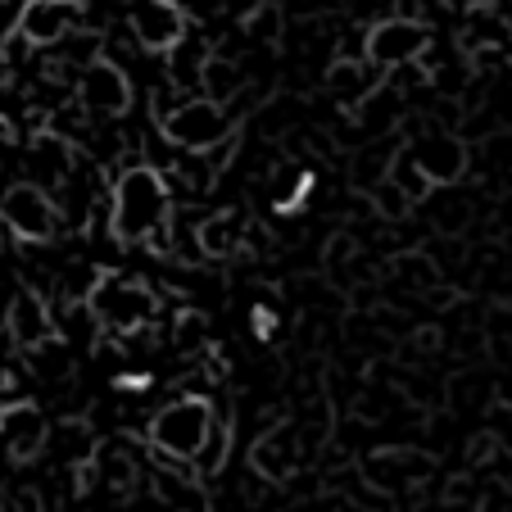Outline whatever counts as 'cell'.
Segmentation results:
<instances>
[{
  "label": "cell",
  "instance_id": "19",
  "mask_svg": "<svg viewBox=\"0 0 512 512\" xmlns=\"http://www.w3.org/2000/svg\"><path fill=\"white\" fill-rule=\"evenodd\" d=\"M309 191H313V173L286 164L277 173V182H272V209H277V213H295L304 200H309Z\"/></svg>",
  "mask_w": 512,
  "mask_h": 512
},
{
  "label": "cell",
  "instance_id": "22",
  "mask_svg": "<svg viewBox=\"0 0 512 512\" xmlns=\"http://www.w3.org/2000/svg\"><path fill=\"white\" fill-rule=\"evenodd\" d=\"M96 467H100V472H105V481H109V485H118V490H127V485H132V476H136L132 458H127V454H118V449H114V454H109V449H105V454L96 458Z\"/></svg>",
  "mask_w": 512,
  "mask_h": 512
},
{
  "label": "cell",
  "instance_id": "11",
  "mask_svg": "<svg viewBox=\"0 0 512 512\" xmlns=\"http://www.w3.org/2000/svg\"><path fill=\"white\" fill-rule=\"evenodd\" d=\"M413 168L426 186H454L467 173V145L449 132H426L413 141Z\"/></svg>",
  "mask_w": 512,
  "mask_h": 512
},
{
  "label": "cell",
  "instance_id": "26",
  "mask_svg": "<svg viewBox=\"0 0 512 512\" xmlns=\"http://www.w3.org/2000/svg\"><path fill=\"white\" fill-rule=\"evenodd\" d=\"M114 386L118 390H145V386H150V377H145V372H136V377H118Z\"/></svg>",
  "mask_w": 512,
  "mask_h": 512
},
{
  "label": "cell",
  "instance_id": "1",
  "mask_svg": "<svg viewBox=\"0 0 512 512\" xmlns=\"http://www.w3.org/2000/svg\"><path fill=\"white\" fill-rule=\"evenodd\" d=\"M168 213H173V186L159 168L132 164L114 182V241L118 245H141L164 236Z\"/></svg>",
  "mask_w": 512,
  "mask_h": 512
},
{
  "label": "cell",
  "instance_id": "9",
  "mask_svg": "<svg viewBox=\"0 0 512 512\" xmlns=\"http://www.w3.org/2000/svg\"><path fill=\"white\" fill-rule=\"evenodd\" d=\"M82 14H87L82 0H28V5L19 10V19H14V37L46 50V46L64 41L68 32L78 28Z\"/></svg>",
  "mask_w": 512,
  "mask_h": 512
},
{
  "label": "cell",
  "instance_id": "17",
  "mask_svg": "<svg viewBox=\"0 0 512 512\" xmlns=\"http://www.w3.org/2000/svg\"><path fill=\"white\" fill-rule=\"evenodd\" d=\"M200 476H177V472H168V467H155V472H150V485H155V494L164 503H177V508H186V503H191V508H204V503H209V494L200 490Z\"/></svg>",
  "mask_w": 512,
  "mask_h": 512
},
{
  "label": "cell",
  "instance_id": "21",
  "mask_svg": "<svg viewBox=\"0 0 512 512\" xmlns=\"http://www.w3.org/2000/svg\"><path fill=\"white\" fill-rule=\"evenodd\" d=\"M19 114H28L19 87H14L10 78H0V136H14V118Z\"/></svg>",
  "mask_w": 512,
  "mask_h": 512
},
{
  "label": "cell",
  "instance_id": "3",
  "mask_svg": "<svg viewBox=\"0 0 512 512\" xmlns=\"http://www.w3.org/2000/svg\"><path fill=\"white\" fill-rule=\"evenodd\" d=\"M87 309L105 331L132 336V331L150 327L159 318V295L136 277H114V272H96L87 290Z\"/></svg>",
  "mask_w": 512,
  "mask_h": 512
},
{
  "label": "cell",
  "instance_id": "24",
  "mask_svg": "<svg viewBox=\"0 0 512 512\" xmlns=\"http://www.w3.org/2000/svg\"><path fill=\"white\" fill-rule=\"evenodd\" d=\"M250 322H254V336H259V340H272V336H277V313H272L268 304H263V309H254Z\"/></svg>",
  "mask_w": 512,
  "mask_h": 512
},
{
  "label": "cell",
  "instance_id": "8",
  "mask_svg": "<svg viewBox=\"0 0 512 512\" xmlns=\"http://www.w3.org/2000/svg\"><path fill=\"white\" fill-rule=\"evenodd\" d=\"M431 50V28L417 19H381L377 28L368 32V59L377 68H404V64H417L426 59Z\"/></svg>",
  "mask_w": 512,
  "mask_h": 512
},
{
  "label": "cell",
  "instance_id": "27",
  "mask_svg": "<svg viewBox=\"0 0 512 512\" xmlns=\"http://www.w3.org/2000/svg\"><path fill=\"white\" fill-rule=\"evenodd\" d=\"M0 503H5V494H0Z\"/></svg>",
  "mask_w": 512,
  "mask_h": 512
},
{
  "label": "cell",
  "instance_id": "18",
  "mask_svg": "<svg viewBox=\"0 0 512 512\" xmlns=\"http://www.w3.org/2000/svg\"><path fill=\"white\" fill-rule=\"evenodd\" d=\"M503 41H508V23H503V14L490 10V5H476V10L467 14L463 46L467 50H485V46H503Z\"/></svg>",
  "mask_w": 512,
  "mask_h": 512
},
{
  "label": "cell",
  "instance_id": "4",
  "mask_svg": "<svg viewBox=\"0 0 512 512\" xmlns=\"http://www.w3.org/2000/svg\"><path fill=\"white\" fill-rule=\"evenodd\" d=\"M159 132H164L168 145L186 150V155H209V150H218V145H227L236 136V114L209 96H195L164 109L159 114Z\"/></svg>",
  "mask_w": 512,
  "mask_h": 512
},
{
  "label": "cell",
  "instance_id": "13",
  "mask_svg": "<svg viewBox=\"0 0 512 512\" xmlns=\"http://www.w3.org/2000/svg\"><path fill=\"white\" fill-rule=\"evenodd\" d=\"M426 472H431V458L417 449H377L368 458V481L381 490H404V485L422 481Z\"/></svg>",
  "mask_w": 512,
  "mask_h": 512
},
{
  "label": "cell",
  "instance_id": "16",
  "mask_svg": "<svg viewBox=\"0 0 512 512\" xmlns=\"http://www.w3.org/2000/svg\"><path fill=\"white\" fill-rule=\"evenodd\" d=\"M200 87L209 100H218V105H227V100L241 91V68L232 64V59L223 55H204L200 59Z\"/></svg>",
  "mask_w": 512,
  "mask_h": 512
},
{
  "label": "cell",
  "instance_id": "5",
  "mask_svg": "<svg viewBox=\"0 0 512 512\" xmlns=\"http://www.w3.org/2000/svg\"><path fill=\"white\" fill-rule=\"evenodd\" d=\"M0 223L10 227L14 241L46 245V241H55V232H59V204L50 200L46 186L14 182L0 191Z\"/></svg>",
  "mask_w": 512,
  "mask_h": 512
},
{
  "label": "cell",
  "instance_id": "15",
  "mask_svg": "<svg viewBox=\"0 0 512 512\" xmlns=\"http://www.w3.org/2000/svg\"><path fill=\"white\" fill-rule=\"evenodd\" d=\"M241 213L227 209V213H209L200 227H195V245H200L204 259H232L236 245H241Z\"/></svg>",
  "mask_w": 512,
  "mask_h": 512
},
{
  "label": "cell",
  "instance_id": "23",
  "mask_svg": "<svg viewBox=\"0 0 512 512\" xmlns=\"http://www.w3.org/2000/svg\"><path fill=\"white\" fill-rule=\"evenodd\" d=\"M327 78H331V91H358V87L372 91V78H363V68L358 64H331Z\"/></svg>",
  "mask_w": 512,
  "mask_h": 512
},
{
  "label": "cell",
  "instance_id": "7",
  "mask_svg": "<svg viewBox=\"0 0 512 512\" xmlns=\"http://www.w3.org/2000/svg\"><path fill=\"white\" fill-rule=\"evenodd\" d=\"M127 23H132L136 46L150 55H168L186 41V10L177 0H132Z\"/></svg>",
  "mask_w": 512,
  "mask_h": 512
},
{
  "label": "cell",
  "instance_id": "12",
  "mask_svg": "<svg viewBox=\"0 0 512 512\" xmlns=\"http://www.w3.org/2000/svg\"><path fill=\"white\" fill-rule=\"evenodd\" d=\"M5 331H10L14 349H23V354H32V349L50 345L55 336V318H50V304L41 300L37 290H19L10 300V313H5Z\"/></svg>",
  "mask_w": 512,
  "mask_h": 512
},
{
  "label": "cell",
  "instance_id": "2",
  "mask_svg": "<svg viewBox=\"0 0 512 512\" xmlns=\"http://www.w3.org/2000/svg\"><path fill=\"white\" fill-rule=\"evenodd\" d=\"M213 417L218 413H213V404L204 395H182L150 417L145 440H150V449H155L159 458H168V463H177V467H191L213 431Z\"/></svg>",
  "mask_w": 512,
  "mask_h": 512
},
{
  "label": "cell",
  "instance_id": "6",
  "mask_svg": "<svg viewBox=\"0 0 512 512\" xmlns=\"http://www.w3.org/2000/svg\"><path fill=\"white\" fill-rule=\"evenodd\" d=\"M78 105L100 118L127 114V109H132V78L123 73V64H114V59H105V55L91 59L78 73Z\"/></svg>",
  "mask_w": 512,
  "mask_h": 512
},
{
  "label": "cell",
  "instance_id": "25",
  "mask_svg": "<svg viewBox=\"0 0 512 512\" xmlns=\"http://www.w3.org/2000/svg\"><path fill=\"white\" fill-rule=\"evenodd\" d=\"M494 449H499V445H494V435H476L472 445H467V463H485Z\"/></svg>",
  "mask_w": 512,
  "mask_h": 512
},
{
  "label": "cell",
  "instance_id": "14",
  "mask_svg": "<svg viewBox=\"0 0 512 512\" xmlns=\"http://www.w3.org/2000/svg\"><path fill=\"white\" fill-rule=\"evenodd\" d=\"M290 426H277V431H268L263 440H254L250 449V463L259 476H268V481H286L295 467H300V445L290 440Z\"/></svg>",
  "mask_w": 512,
  "mask_h": 512
},
{
  "label": "cell",
  "instance_id": "20",
  "mask_svg": "<svg viewBox=\"0 0 512 512\" xmlns=\"http://www.w3.org/2000/svg\"><path fill=\"white\" fill-rule=\"evenodd\" d=\"M281 28H286V19H281V5H272V0H263V5H254L245 14V37L250 41L272 46V41H281Z\"/></svg>",
  "mask_w": 512,
  "mask_h": 512
},
{
  "label": "cell",
  "instance_id": "10",
  "mask_svg": "<svg viewBox=\"0 0 512 512\" xmlns=\"http://www.w3.org/2000/svg\"><path fill=\"white\" fill-rule=\"evenodd\" d=\"M0 435H5V454L14 463H32L50 445V422L41 417L37 404L14 399V404H0Z\"/></svg>",
  "mask_w": 512,
  "mask_h": 512
}]
</instances>
